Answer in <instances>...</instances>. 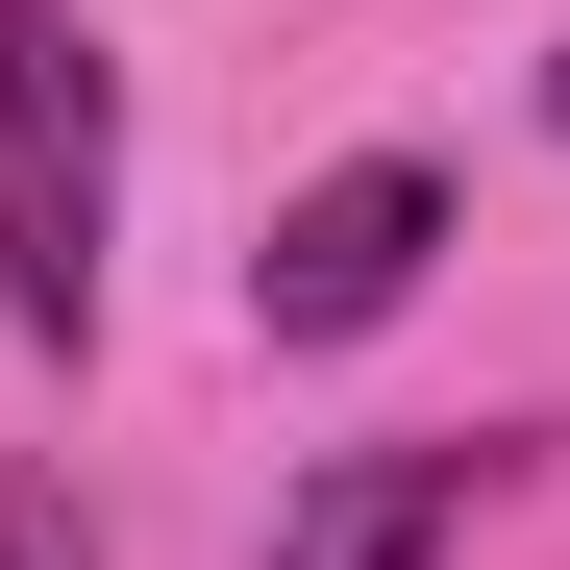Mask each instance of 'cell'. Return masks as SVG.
Wrapping results in <instances>:
<instances>
[{"mask_svg": "<svg viewBox=\"0 0 570 570\" xmlns=\"http://www.w3.org/2000/svg\"><path fill=\"white\" fill-rule=\"evenodd\" d=\"M497 471H521V446H471V422H446V446H323L298 497H273V546H248V570H446Z\"/></svg>", "mask_w": 570, "mask_h": 570, "instance_id": "cell-3", "label": "cell"}, {"mask_svg": "<svg viewBox=\"0 0 570 570\" xmlns=\"http://www.w3.org/2000/svg\"><path fill=\"white\" fill-rule=\"evenodd\" d=\"M0 570H100V521H75L50 471H0Z\"/></svg>", "mask_w": 570, "mask_h": 570, "instance_id": "cell-4", "label": "cell"}, {"mask_svg": "<svg viewBox=\"0 0 570 570\" xmlns=\"http://www.w3.org/2000/svg\"><path fill=\"white\" fill-rule=\"evenodd\" d=\"M546 125H570V50H546Z\"/></svg>", "mask_w": 570, "mask_h": 570, "instance_id": "cell-5", "label": "cell"}, {"mask_svg": "<svg viewBox=\"0 0 570 570\" xmlns=\"http://www.w3.org/2000/svg\"><path fill=\"white\" fill-rule=\"evenodd\" d=\"M422 248H446V174H422V149L298 174V199H273V248H248V347H372V323L422 298Z\"/></svg>", "mask_w": 570, "mask_h": 570, "instance_id": "cell-2", "label": "cell"}, {"mask_svg": "<svg viewBox=\"0 0 570 570\" xmlns=\"http://www.w3.org/2000/svg\"><path fill=\"white\" fill-rule=\"evenodd\" d=\"M100 248H125V75L75 0H0V323L100 347Z\"/></svg>", "mask_w": 570, "mask_h": 570, "instance_id": "cell-1", "label": "cell"}]
</instances>
